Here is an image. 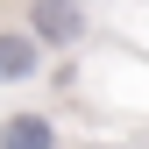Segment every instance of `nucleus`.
I'll return each instance as SVG.
<instances>
[{
  "instance_id": "obj_1",
  "label": "nucleus",
  "mask_w": 149,
  "mask_h": 149,
  "mask_svg": "<svg viewBox=\"0 0 149 149\" xmlns=\"http://www.w3.org/2000/svg\"><path fill=\"white\" fill-rule=\"evenodd\" d=\"M78 29H85L78 0H36V36L43 43H78Z\"/></svg>"
},
{
  "instance_id": "obj_3",
  "label": "nucleus",
  "mask_w": 149,
  "mask_h": 149,
  "mask_svg": "<svg viewBox=\"0 0 149 149\" xmlns=\"http://www.w3.org/2000/svg\"><path fill=\"white\" fill-rule=\"evenodd\" d=\"M36 71V36H0V85Z\"/></svg>"
},
{
  "instance_id": "obj_2",
  "label": "nucleus",
  "mask_w": 149,
  "mask_h": 149,
  "mask_svg": "<svg viewBox=\"0 0 149 149\" xmlns=\"http://www.w3.org/2000/svg\"><path fill=\"white\" fill-rule=\"evenodd\" d=\"M57 135H50V121L43 114H14L7 128H0V149H50Z\"/></svg>"
}]
</instances>
